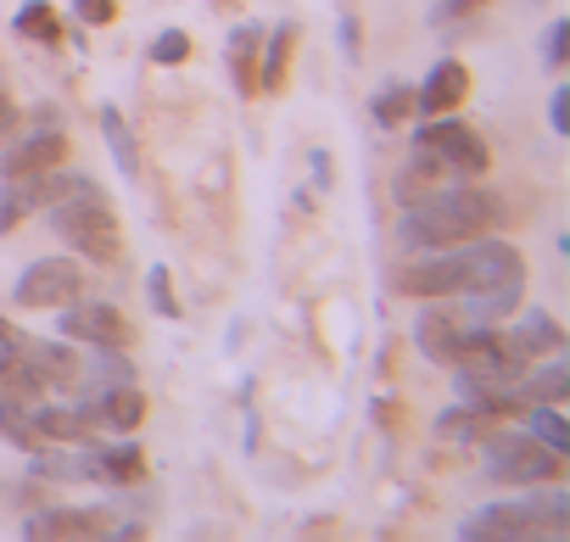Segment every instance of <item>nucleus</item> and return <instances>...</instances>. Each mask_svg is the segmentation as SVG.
Returning <instances> with one entry per match:
<instances>
[{"label": "nucleus", "instance_id": "nucleus-1", "mask_svg": "<svg viewBox=\"0 0 570 542\" xmlns=\"http://www.w3.org/2000/svg\"><path fill=\"white\" fill-rule=\"evenodd\" d=\"M525 280V257L509 240L475 235L442 252H409V263L392 268V292L420 297V303H448V297H470V292H492V286H514Z\"/></svg>", "mask_w": 570, "mask_h": 542}, {"label": "nucleus", "instance_id": "nucleus-2", "mask_svg": "<svg viewBox=\"0 0 570 542\" xmlns=\"http://www.w3.org/2000/svg\"><path fill=\"white\" fill-rule=\"evenodd\" d=\"M498 224V201L481 196V190H425L420 201H409L397 213V246L403 252H442V246H459V240H475Z\"/></svg>", "mask_w": 570, "mask_h": 542}, {"label": "nucleus", "instance_id": "nucleus-3", "mask_svg": "<svg viewBox=\"0 0 570 542\" xmlns=\"http://www.w3.org/2000/svg\"><path fill=\"white\" fill-rule=\"evenodd\" d=\"M464 542H520V536H570V492L542 481V486H520V497L503 503H481L475 514L459 520Z\"/></svg>", "mask_w": 570, "mask_h": 542}, {"label": "nucleus", "instance_id": "nucleus-4", "mask_svg": "<svg viewBox=\"0 0 570 542\" xmlns=\"http://www.w3.org/2000/svg\"><path fill=\"white\" fill-rule=\"evenodd\" d=\"M51 229H57L68 246H79V257H90V263H118V252H124L112 201H107V190H101L96 179H85V174H79V179L62 174V190H57V201H51Z\"/></svg>", "mask_w": 570, "mask_h": 542}, {"label": "nucleus", "instance_id": "nucleus-5", "mask_svg": "<svg viewBox=\"0 0 570 542\" xmlns=\"http://www.w3.org/2000/svg\"><path fill=\"white\" fill-rule=\"evenodd\" d=\"M481 459H487V481L498 486H542L559 481V453L531 442L525 431H503V436H481Z\"/></svg>", "mask_w": 570, "mask_h": 542}, {"label": "nucleus", "instance_id": "nucleus-6", "mask_svg": "<svg viewBox=\"0 0 570 542\" xmlns=\"http://www.w3.org/2000/svg\"><path fill=\"white\" fill-rule=\"evenodd\" d=\"M414 146L420 151H436V168H453V174H487V140L470 129V124H459L453 112H442V118H425L420 129H414Z\"/></svg>", "mask_w": 570, "mask_h": 542}, {"label": "nucleus", "instance_id": "nucleus-7", "mask_svg": "<svg viewBox=\"0 0 570 542\" xmlns=\"http://www.w3.org/2000/svg\"><path fill=\"white\" fill-rule=\"evenodd\" d=\"M85 292V275H79V263L73 257H40L29 263L18 286H12V303L18 308H62Z\"/></svg>", "mask_w": 570, "mask_h": 542}, {"label": "nucleus", "instance_id": "nucleus-8", "mask_svg": "<svg viewBox=\"0 0 570 542\" xmlns=\"http://www.w3.org/2000/svg\"><path fill=\"white\" fill-rule=\"evenodd\" d=\"M481 331H487V325L464 319L459 308H425V314L414 319V342H420V353L436 358V364H459V358L475 347Z\"/></svg>", "mask_w": 570, "mask_h": 542}, {"label": "nucleus", "instance_id": "nucleus-9", "mask_svg": "<svg viewBox=\"0 0 570 542\" xmlns=\"http://www.w3.org/2000/svg\"><path fill=\"white\" fill-rule=\"evenodd\" d=\"M62 336L79 347H124L129 342V319L112 308V303H96V297H73L62 303Z\"/></svg>", "mask_w": 570, "mask_h": 542}, {"label": "nucleus", "instance_id": "nucleus-10", "mask_svg": "<svg viewBox=\"0 0 570 542\" xmlns=\"http://www.w3.org/2000/svg\"><path fill=\"white\" fill-rule=\"evenodd\" d=\"M464 96H470V73H464V62L442 57V62L420 79V90H414V112L442 118V112H459V107H464Z\"/></svg>", "mask_w": 570, "mask_h": 542}, {"label": "nucleus", "instance_id": "nucleus-11", "mask_svg": "<svg viewBox=\"0 0 570 542\" xmlns=\"http://www.w3.org/2000/svg\"><path fill=\"white\" fill-rule=\"evenodd\" d=\"M68 157V140L62 129H35L29 140H18L7 157H0V179H18V174H46V168H62Z\"/></svg>", "mask_w": 570, "mask_h": 542}, {"label": "nucleus", "instance_id": "nucleus-12", "mask_svg": "<svg viewBox=\"0 0 570 542\" xmlns=\"http://www.w3.org/2000/svg\"><path fill=\"white\" fill-rule=\"evenodd\" d=\"M90 420L96 425H107V431H135L140 420H146V397L135 392V381H124V386H101V397L90 403Z\"/></svg>", "mask_w": 570, "mask_h": 542}, {"label": "nucleus", "instance_id": "nucleus-13", "mask_svg": "<svg viewBox=\"0 0 570 542\" xmlns=\"http://www.w3.org/2000/svg\"><path fill=\"white\" fill-rule=\"evenodd\" d=\"M525 358H542V353H559L564 347V331H559V319L548 314V308H525L520 319H514V331H503Z\"/></svg>", "mask_w": 570, "mask_h": 542}, {"label": "nucleus", "instance_id": "nucleus-14", "mask_svg": "<svg viewBox=\"0 0 570 542\" xmlns=\"http://www.w3.org/2000/svg\"><path fill=\"white\" fill-rule=\"evenodd\" d=\"M29 436L35 442H79L85 425H90V408H46V403H29Z\"/></svg>", "mask_w": 570, "mask_h": 542}, {"label": "nucleus", "instance_id": "nucleus-15", "mask_svg": "<svg viewBox=\"0 0 570 542\" xmlns=\"http://www.w3.org/2000/svg\"><path fill=\"white\" fill-rule=\"evenodd\" d=\"M146 475V453L135 442H112V447H96L90 453V481H112V486H129Z\"/></svg>", "mask_w": 570, "mask_h": 542}, {"label": "nucleus", "instance_id": "nucleus-16", "mask_svg": "<svg viewBox=\"0 0 570 542\" xmlns=\"http://www.w3.org/2000/svg\"><path fill=\"white\" fill-rule=\"evenodd\" d=\"M18 347L40 364V375L51 386H79V353L68 342H18Z\"/></svg>", "mask_w": 570, "mask_h": 542}, {"label": "nucleus", "instance_id": "nucleus-17", "mask_svg": "<svg viewBox=\"0 0 570 542\" xmlns=\"http://www.w3.org/2000/svg\"><path fill=\"white\" fill-rule=\"evenodd\" d=\"M257 46H263L257 23H240L229 35V68H235V90L240 96H257Z\"/></svg>", "mask_w": 570, "mask_h": 542}, {"label": "nucleus", "instance_id": "nucleus-18", "mask_svg": "<svg viewBox=\"0 0 570 542\" xmlns=\"http://www.w3.org/2000/svg\"><path fill=\"white\" fill-rule=\"evenodd\" d=\"M525 436L542 442V447H553L559 459L570 453V425H564L559 403H525Z\"/></svg>", "mask_w": 570, "mask_h": 542}, {"label": "nucleus", "instance_id": "nucleus-19", "mask_svg": "<svg viewBox=\"0 0 570 542\" xmlns=\"http://www.w3.org/2000/svg\"><path fill=\"white\" fill-rule=\"evenodd\" d=\"M292 46H297V23H279L257 51H263V73H257V90H279L285 85V62H292Z\"/></svg>", "mask_w": 570, "mask_h": 542}, {"label": "nucleus", "instance_id": "nucleus-20", "mask_svg": "<svg viewBox=\"0 0 570 542\" xmlns=\"http://www.w3.org/2000/svg\"><path fill=\"white\" fill-rule=\"evenodd\" d=\"M101 140H107L112 162L124 168V179H135L140 174V146H135V135H129V124H124L118 107H101Z\"/></svg>", "mask_w": 570, "mask_h": 542}, {"label": "nucleus", "instance_id": "nucleus-21", "mask_svg": "<svg viewBox=\"0 0 570 542\" xmlns=\"http://www.w3.org/2000/svg\"><path fill=\"white\" fill-rule=\"evenodd\" d=\"M23 536H90V509H40L23 520Z\"/></svg>", "mask_w": 570, "mask_h": 542}, {"label": "nucleus", "instance_id": "nucleus-22", "mask_svg": "<svg viewBox=\"0 0 570 542\" xmlns=\"http://www.w3.org/2000/svg\"><path fill=\"white\" fill-rule=\"evenodd\" d=\"M570 392V369L564 364H542V369H525L520 375V397L525 403H559Z\"/></svg>", "mask_w": 570, "mask_h": 542}, {"label": "nucleus", "instance_id": "nucleus-23", "mask_svg": "<svg viewBox=\"0 0 570 542\" xmlns=\"http://www.w3.org/2000/svg\"><path fill=\"white\" fill-rule=\"evenodd\" d=\"M12 29H18L23 40H40V46H57V40H62V23H57V12L46 7V0H23L18 18H12Z\"/></svg>", "mask_w": 570, "mask_h": 542}, {"label": "nucleus", "instance_id": "nucleus-24", "mask_svg": "<svg viewBox=\"0 0 570 542\" xmlns=\"http://www.w3.org/2000/svg\"><path fill=\"white\" fill-rule=\"evenodd\" d=\"M409 112H414V90H409V85H397V79H392V85H381V90H375V101H370V118H375L381 129H397Z\"/></svg>", "mask_w": 570, "mask_h": 542}, {"label": "nucleus", "instance_id": "nucleus-25", "mask_svg": "<svg viewBox=\"0 0 570 542\" xmlns=\"http://www.w3.org/2000/svg\"><path fill=\"white\" fill-rule=\"evenodd\" d=\"M436 436H442V442H481V436H487V414H475L470 403H459V408H448V414L436 420Z\"/></svg>", "mask_w": 570, "mask_h": 542}, {"label": "nucleus", "instance_id": "nucleus-26", "mask_svg": "<svg viewBox=\"0 0 570 542\" xmlns=\"http://www.w3.org/2000/svg\"><path fill=\"white\" fill-rule=\"evenodd\" d=\"M23 218H29V196H23V185H18V179H7V185H0V235L18 229Z\"/></svg>", "mask_w": 570, "mask_h": 542}, {"label": "nucleus", "instance_id": "nucleus-27", "mask_svg": "<svg viewBox=\"0 0 570 542\" xmlns=\"http://www.w3.org/2000/svg\"><path fill=\"white\" fill-rule=\"evenodd\" d=\"M146 297H151V308H157V314H168V319L179 314V297H174V280H168V268H163V263L146 275Z\"/></svg>", "mask_w": 570, "mask_h": 542}, {"label": "nucleus", "instance_id": "nucleus-28", "mask_svg": "<svg viewBox=\"0 0 570 542\" xmlns=\"http://www.w3.org/2000/svg\"><path fill=\"white\" fill-rule=\"evenodd\" d=\"M185 57H190V35L168 29V35H157V40H151V62H163V68H168V62H185Z\"/></svg>", "mask_w": 570, "mask_h": 542}, {"label": "nucleus", "instance_id": "nucleus-29", "mask_svg": "<svg viewBox=\"0 0 570 542\" xmlns=\"http://www.w3.org/2000/svg\"><path fill=\"white\" fill-rule=\"evenodd\" d=\"M73 12H79V23H112L118 18V7H112V0H73Z\"/></svg>", "mask_w": 570, "mask_h": 542}, {"label": "nucleus", "instance_id": "nucleus-30", "mask_svg": "<svg viewBox=\"0 0 570 542\" xmlns=\"http://www.w3.org/2000/svg\"><path fill=\"white\" fill-rule=\"evenodd\" d=\"M542 51H548V68H564V57H570V23H553Z\"/></svg>", "mask_w": 570, "mask_h": 542}, {"label": "nucleus", "instance_id": "nucleus-31", "mask_svg": "<svg viewBox=\"0 0 570 542\" xmlns=\"http://www.w3.org/2000/svg\"><path fill=\"white\" fill-rule=\"evenodd\" d=\"M548 124H553V135H564V129H570V90H564V85H559V90H553V101H548Z\"/></svg>", "mask_w": 570, "mask_h": 542}, {"label": "nucleus", "instance_id": "nucleus-32", "mask_svg": "<svg viewBox=\"0 0 570 542\" xmlns=\"http://www.w3.org/2000/svg\"><path fill=\"white\" fill-rule=\"evenodd\" d=\"M481 7V0H436L431 7V23H448V18H470Z\"/></svg>", "mask_w": 570, "mask_h": 542}, {"label": "nucleus", "instance_id": "nucleus-33", "mask_svg": "<svg viewBox=\"0 0 570 542\" xmlns=\"http://www.w3.org/2000/svg\"><path fill=\"white\" fill-rule=\"evenodd\" d=\"M12 353H18V325H12L7 314H0V369L12 364Z\"/></svg>", "mask_w": 570, "mask_h": 542}, {"label": "nucleus", "instance_id": "nucleus-34", "mask_svg": "<svg viewBox=\"0 0 570 542\" xmlns=\"http://www.w3.org/2000/svg\"><path fill=\"white\" fill-rule=\"evenodd\" d=\"M342 51L358 57V23H353V18H342Z\"/></svg>", "mask_w": 570, "mask_h": 542}, {"label": "nucleus", "instance_id": "nucleus-35", "mask_svg": "<svg viewBox=\"0 0 570 542\" xmlns=\"http://www.w3.org/2000/svg\"><path fill=\"white\" fill-rule=\"evenodd\" d=\"M12 124H18V107H12V101H7V96H0V135H7V129H12Z\"/></svg>", "mask_w": 570, "mask_h": 542}, {"label": "nucleus", "instance_id": "nucleus-36", "mask_svg": "<svg viewBox=\"0 0 570 542\" xmlns=\"http://www.w3.org/2000/svg\"><path fill=\"white\" fill-rule=\"evenodd\" d=\"M314 179H320V185L331 179V157H325V151H314Z\"/></svg>", "mask_w": 570, "mask_h": 542}]
</instances>
